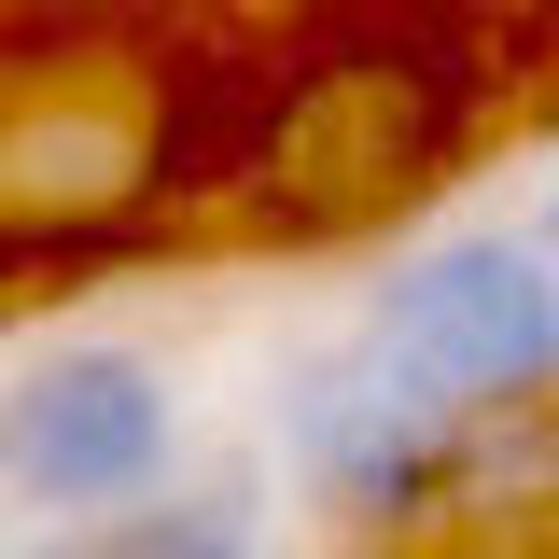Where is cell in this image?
Returning a JSON list of instances; mask_svg holds the SVG:
<instances>
[{
    "instance_id": "3",
    "label": "cell",
    "mask_w": 559,
    "mask_h": 559,
    "mask_svg": "<svg viewBox=\"0 0 559 559\" xmlns=\"http://www.w3.org/2000/svg\"><path fill=\"white\" fill-rule=\"evenodd\" d=\"M349 322L392 349L419 392H448L462 419L559 392V266L518 224H433V238H406L392 266L364 280Z\"/></svg>"
},
{
    "instance_id": "5",
    "label": "cell",
    "mask_w": 559,
    "mask_h": 559,
    "mask_svg": "<svg viewBox=\"0 0 559 559\" xmlns=\"http://www.w3.org/2000/svg\"><path fill=\"white\" fill-rule=\"evenodd\" d=\"M154 84L127 57H43L0 84V224H112L154 197Z\"/></svg>"
},
{
    "instance_id": "7",
    "label": "cell",
    "mask_w": 559,
    "mask_h": 559,
    "mask_svg": "<svg viewBox=\"0 0 559 559\" xmlns=\"http://www.w3.org/2000/svg\"><path fill=\"white\" fill-rule=\"evenodd\" d=\"M0 559H112V518H43V503H0Z\"/></svg>"
},
{
    "instance_id": "1",
    "label": "cell",
    "mask_w": 559,
    "mask_h": 559,
    "mask_svg": "<svg viewBox=\"0 0 559 559\" xmlns=\"http://www.w3.org/2000/svg\"><path fill=\"white\" fill-rule=\"evenodd\" d=\"M266 476L294 489L308 518H336L349 546H419V532H448L462 406L419 392L364 322H336V336L294 349L280 392H266Z\"/></svg>"
},
{
    "instance_id": "4",
    "label": "cell",
    "mask_w": 559,
    "mask_h": 559,
    "mask_svg": "<svg viewBox=\"0 0 559 559\" xmlns=\"http://www.w3.org/2000/svg\"><path fill=\"white\" fill-rule=\"evenodd\" d=\"M448 154V98L419 57H336L280 98L266 182H252V224H294V238H349L378 210H406Z\"/></svg>"
},
{
    "instance_id": "6",
    "label": "cell",
    "mask_w": 559,
    "mask_h": 559,
    "mask_svg": "<svg viewBox=\"0 0 559 559\" xmlns=\"http://www.w3.org/2000/svg\"><path fill=\"white\" fill-rule=\"evenodd\" d=\"M280 476L266 448H182V476L112 518V559H266Z\"/></svg>"
},
{
    "instance_id": "8",
    "label": "cell",
    "mask_w": 559,
    "mask_h": 559,
    "mask_svg": "<svg viewBox=\"0 0 559 559\" xmlns=\"http://www.w3.org/2000/svg\"><path fill=\"white\" fill-rule=\"evenodd\" d=\"M518 238H532V252H546V266H559V168H546V182H532V224H518Z\"/></svg>"
},
{
    "instance_id": "2",
    "label": "cell",
    "mask_w": 559,
    "mask_h": 559,
    "mask_svg": "<svg viewBox=\"0 0 559 559\" xmlns=\"http://www.w3.org/2000/svg\"><path fill=\"white\" fill-rule=\"evenodd\" d=\"M197 419L182 378L140 336H43L0 364V503H43V518H127L182 476Z\"/></svg>"
}]
</instances>
